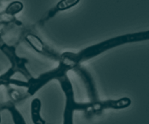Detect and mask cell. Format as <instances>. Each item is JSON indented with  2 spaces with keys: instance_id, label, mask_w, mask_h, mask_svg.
Returning <instances> with one entry per match:
<instances>
[{
  "instance_id": "1",
  "label": "cell",
  "mask_w": 149,
  "mask_h": 124,
  "mask_svg": "<svg viewBox=\"0 0 149 124\" xmlns=\"http://www.w3.org/2000/svg\"><path fill=\"white\" fill-rule=\"evenodd\" d=\"M59 62V63L57 68L41 74L37 78L33 77L27 81L28 83L27 93L29 95H33L49 81L58 79L62 75L66 74L68 70L76 67V65L68 56L66 52L61 54Z\"/></svg>"
},
{
  "instance_id": "2",
  "label": "cell",
  "mask_w": 149,
  "mask_h": 124,
  "mask_svg": "<svg viewBox=\"0 0 149 124\" xmlns=\"http://www.w3.org/2000/svg\"><path fill=\"white\" fill-rule=\"evenodd\" d=\"M0 49L3 54L7 56L11 66L5 73L0 76V81L6 86L11 84L12 76L16 73H21L24 77L29 80L33 76L26 67V65L28 63V60L24 58H21L17 55L15 48L12 46H9L3 42L0 36Z\"/></svg>"
},
{
  "instance_id": "3",
  "label": "cell",
  "mask_w": 149,
  "mask_h": 124,
  "mask_svg": "<svg viewBox=\"0 0 149 124\" xmlns=\"http://www.w3.org/2000/svg\"><path fill=\"white\" fill-rule=\"evenodd\" d=\"M130 104L131 100L127 97H123L117 100L102 101L100 105L84 111V115L87 118H90L94 115L100 114L104 109H122L129 107Z\"/></svg>"
},
{
  "instance_id": "4",
  "label": "cell",
  "mask_w": 149,
  "mask_h": 124,
  "mask_svg": "<svg viewBox=\"0 0 149 124\" xmlns=\"http://www.w3.org/2000/svg\"><path fill=\"white\" fill-rule=\"evenodd\" d=\"M25 39L31 47L37 52L50 59L59 61L61 54L47 45L36 35L31 33L28 34L26 35Z\"/></svg>"
},
{
  "instance_id": "5",
  "label": "cell",
  "mask_w": 149,
  "mask_h": 124,
  "mask_svg": "<svg viewBox=\"0 0 149 124\" xmlns=\"http://www.w3.org/2000/svg\"><path fill=\"white\" fill-rule=\"evenodd\" d=\"M73 70L80 76L83 81L90 101L95 102L98 101L95 86L90 73L84 68L81 66L80 65L77 66Z\"/></svg>"
},
{
  "instance_id": "6",
  "label": "cell",
  "mask_w": 149,
  "mask_h": 124,
  "mask_svg": "<svg viewBox=\"0 0 149 124\" xmlns=\"http://www.w3.org/2000/svg\"><path fill=\"white\" fill-rule=\"evenodd\" d=\"M3 109H8L10 112L14 124H26L23 116L12 101H9L1 104L0 111Z\"/></svg>"
},
{
  "instance_id": "7",
  "label": "cell",
  "mask_w": 149,
  "mask_h": 124,
  "mask_svg": "<svg viewBox=\"0 0 149 124\" xmlns=\"http://www.w3.org/2000/svg\"><path fill=\"white\" fill-rule=\"evenodd\" d=\"M41 103L40 99L35 98L31 102V118L34 124H45L40 115Z\"/></svg>"
},
{
  "instance_id": "8",
  "label": "cell",
  "mask_w": 149,
  "mask_h": 124,
  "mask_svg": "<svg viewBox=\"0 0 149 124\" xmlns=\"http://www.w3.org/2000/svg\"><path fill=\"white\" fill-rule=\"evenodd\" d=\"M23 8V5L22 2L19 1H15L11 2L5 10V13L13 16V15L20 12Z\"/></svg>"
},
{
  "instance_id": "9",
  "label": "cell",
  "mask_w": 149,
  "mask_h": 124,
  "mask_svg": "<svg viewBox=\"0 0 149 124\" xmlns=\"http://www.w3.org/2000/svg\"><path fill=\"white\" fill-rule=\"evenodd\" d=\"M79 2V0H62L59 1L55 7L58 11H62L72 8L76 5Z\"/></svg>"
}]
</instances>
